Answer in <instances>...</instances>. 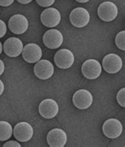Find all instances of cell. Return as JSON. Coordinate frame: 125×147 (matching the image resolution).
I'll list each match as a JSON object with an SVG mask.
<instances>
[{
	"instance_id": "cell-11",
	"label": "cell",
	"mask_w": 125,
	"mask_h": 147,
	"mask_svg": "<svg viewBox=\"0 0 125 147\" xmlns=\"http://www.w3.org/2000/svg\"><path fill=\"white\" fill-rule=\"evenodd\" d=\"M38 110L41 117L46 119H52L58 114L59 105L53 99H44L40 103Z\"/></svg>"
},
{
	"instance_id": "cell-15",
	"label": "cell",
	"mask_w": 125,
	"mask_h": 147,
	"mask_svg": "<svg viewBox=\"0 0 125 147\" xmlns=\"http://www.w3.org/2000/svg\"><path fill=\"white\" fill-rule=\"evenodd\" d=\"M34 66V73L38 79L48 80L54 74V66L48 60H40L36 62Z\"/></svg>"
},
{
	"instance_id": "cell-6",
	"label": "cell",
	"mask_w": 125,
	"mask_h": 147,
	"mask_svg": "<svg viewBox=\"0 0 125 147\" xmlns=\"http://www.w3.org/2000/svg\"><path fill=\"white\" fill-rule=\"evenodd\" d=\"M40 21L45 27H56L60 23L61 14L57 9L53 7H48L43 10V12L41 13Z\"/></svg>"
},
{
	"instance_id": "cell-5",
	"label": "cell",
	"mask_w": 125,
	"mask_h": 147,
	"mask_svg": "<svg viewBox=\"0 0 125 147\" xmlns=\"http://www.w3.org/2000/svg\"><path fill=\"white\" fill-rule=\"evenodd\" d=\"M8 28L11 32L16 35H21L26 32L29 28V21L26 17L22 14H15L10 18Z\"/></svg>"
},
{
	"instance_id": "cell-25",
	"label": "cell",
	"mask_w": 125,
	"mask_h": 147,
	"mask_svg": "<svg viewBox=\"0 0 125 147\" xmlns=\"http://www.w3.org/2000/svg\"><path fill=\"white\" fill-rule=\"evenodd\" d=\"M3 91H4V84H3V82L0 80V96L3 94Z\"/></svg>"
},
{
	"instance_id": "cell-18",
	"label": "cell",
	"mask_w": 125,
	"mask_h": 147,
	"mask_svg": "<svg viewBox=\"0 0 125 147\" xmlns=\"http://www.w3.org/2000/svg\"><path fill=\"white\" fill-rule=\"evenodd\" d=\"M115 42L120 50L125 51V31H121L116 35Z\"/></svg>"
},
{
	"instance_id": "cell-19",
	"label": "cell",
	"mask_w": 125,
	"mask_h": 147,
	"mask_svg": "<svg viewBox=\"0 0 125 147\" xmlns=\"http://www.w3.org/2000/svg\"><path fill=\"white\" fill-rule=\"evenodd\" d=\"M116 99L117 102L120 106L125 107V88L123 87L122 89L119 90V92L117 93L116 95Z\"/></svg>"
},
{
	"instance_id": "cell-28",
	"label": "cell",
	"mask_w": 125,
	"mask_h": 147,
	"mask_svg": "<svg viewBox=\"0 0 125 147\" xmlns=\"http://www.w3.org/2000/svg\"><path fill=\"white\" fill-rule=\"evenodd\" d=\"M3 44H2V42H0V54H2V52H3Z\"/></svg>"
},
{
	"instance_id": "cell-9",
	"label": "cell",
	"mask_w": 125,
	"mask_h": 147,
	"mask_svg": "<svg viewBox=\"0 0 125 147\" xmlns=\"http://www.w3.org/2000/svg\"><path fill=\"white\" fill-rule=\"evenodd\" d=\"M33 128L30 123L20 122L17 123L14 128V136L19 142H25L30 140L33 136Z\"/></svg>"
},
{
	"instance_id": "cell-23",
	"label": "cell",
	"mask_w": 125,
	"mask_h": 147,
	"mask_svg": "<svg viewBox=\"0 0 125 147\" xmlns=\"http://www.w3.org/2000/svg\"><path fill=\"white\" fill-rule=\"evenodd\" d=\"M14 0H0V6L3 7H7L12 5Z\"/></svg>"
},
{
	"instance_id": "cell-17",
	"label": "cell",
	"mask_w": 125,
	"mask_h": 147,
	"mask_svg": "<svg viewBox=\"0 0 125 147\" xmlns=\"http://www.w3.org/2000/svg\"><path fill=\"white\" fill-rule=\"evenodd\" d=\"M13 134V127L7 121H0V141H6Z\"/></svg>"
},
{
	"instance_id": "cell-2",
	"label": "cell",
	"mask_w": 125,
	"mask_h": 147,
	"mask_svg": "<svg viewBox=\"0 0 125 147\" xmlns=\"http://www.w3.org/2000/svg\"><path fill=\"white\" fill-rule=\"evenodd\" d=\"M90 21V14L87 9L83 7H77L70 13V21L76 28L85 27Z\"/></svg>"
},
{
	"instance_id": "cell-8",
	"label": "cell",
	"mask_w": 125,
	"mask_h": 147,
	"mask_svg": "<svg viewBox=\"0 0 125 147\" xmlns=\"http://www.w3.org/2000/svg\"><path fill=\"white\" fill-rule=\"evenodd\" d=\"M23 42L21 39L16 37H10L7 39L3 44V51L10 57H17L23 51Z\"/></svg>"
},
{
	"instance_id": "cell-27",
	"label": "cell",
	"mask_w": 125,
	"mask_h": 147,
	"mask_svg": "<svg viewBox=\"0 0 125 147\" xmlns=\"http://www.w3.org/2000/svg\"><path fill=\"white\" fill-rule=\"evenodd\" d=\"M75 1H77L78 3H87V2H89V0H75Z\"/></svg>"
},
{
	"instance_id": "cell-21",
	"label": "cell",
	"mask_w": 125,
	"mask_h": 147,
	"mask_svg": "<svg viewBox=\"0 0 125 147\" xmlns=\"http://www.w3.org/2000/svg\"><path fill=\"white\" fill-rule=\"evenodd\" d=\"M6 31H7V27L6 23L0 19V39L6 35Z\"/></svg>"
},
{
	"instance_id": "cell-24",
	"label": "cell",
	"mask_w": 125,
	"mask_h": 147,
	"mask_svg": "<svg viewBox=\"0 0 125 147\" xmlns=\"http://www.w3.org/2000/svg\"><path fill=\"white\" fill-rule=\"evenodd\" d=\"M5 70V65L3 63V61L0 59V76L3 74Z\"/></svg>"
},
{
	"instance_id": "cell-26",
	"label": "cell",
	"mask_w": 125,
	"mask_h": 147,
	"mask_svg": "<svg viewBox=\"0 0 125 147\" xmlns=\"http://www.w3.org/2000/svg\"><path fill=\"white\" fill-rule=\"evenodd\" d=\"M19 3H21V4H29V3H30L33 0H17Z\"/></svg>"
},
{
	"instance_id": "cell-4",
	"label": "cell",
	"mask_w": 125,
	"mask_h": 147,
	"mask_svg": "<svg viewBox=\"0 0 125 147\" xmlns=\"http://www.w3.org/2000/svg\"><path fill=\"white\" fill-rule=\"evenodd\" d=\"M102 67L106 72L115 74L119 72L123 67V61L119 55L109 54L103 58Z\"/></svg>"
},
{
	"instance_id": "cell-29",
	"label": "cell",
	"mask_w": 125,
	"mask_h": 147,
	"mask_svg": "<svg viewBox=\"0 0 125 147\" xmlns=\"http://www.w3.org/2000/svg\"><path fill=\"white\" fill-rule=\"evenodd\" d=\"M0 11H1V9H0Z\"/></svg>"
},
{
	"instance_id": "cell-14",
	"label": "cell",
	"mask_w": 125,
	"mask_h": 147,
	"mask_svg": "<svg viewBox=\"0 0 125 147\" xmlns=\"http://www.w3.org/2000/svg\"><path fill=\"white\" fill-rule=\"evenodd\" d=\"M22 57L28 63L33 64L37 62L42 57V50L36 43H29L23 47L21 52Z\"/></svg>"
},
{
	"instance_id": "cell-10",
	"label": "cell",
	"mask_w": 125,
	"mask_h": 147,
	"mask_svg": "<svg viewBox=\"0 0 125 147\" xmlns=\"http://www.w3.org/2000/svg\"><path fill=\"white\" fill-rule=\"evenodd\" d=\"M73 103L76 108L86 109L89 108L93 103V95L89 90L80 89L74 94Z\"/></svg>"
},
{
	"instance_id": "cell-22",
	"label": "cell",
	"mask_w": 125,
	"mask_h": 147,
	"mask_svg": "<svg viewBox=\"0 0 125 147\" xmlns=\"http://www.w3.org/2000/svg\"><path fill=\"white\" fill-rule=\"evenodd\" d=\"M4 147H21V145L16 141H9L6 142L5 144L3 145Z\"/></svg>"
},
{
	"instance_id": "cell-20",
	"label": "cell",
	"mask_w": 125,
	"mask_h": 147,
	"mask_svg": "<svg viewBox=\"0 0 125 147\" xmlns=\"http://www.w3.org/2000/svg\"><path fill=\"white\" fill-rule=\"evenodd\" d=\"M37 3L42 7H49L52 6L55 0H36Z\"/></svg>"
},
{
	"instance_id": "cell-12",
	"label": "cell",
	"mask_w": 125,
	"mask_h": 147,
	"mask_svg": "<svg viewBox=\"0 0 125 147\" xmlns=\"http://www.w3.org/2000/svg\"><path fill=\"white\" fill-rule=\"evenodd\" d=\"M54 61L58 68L67 69L70 68L74 64V56L70 50L61 49L55 53Z\"/></svg>"
},
{
	"instance_id": "cell-13",
	"label": "cell",
	"mask_w": 125,
	"mask_h": 147,
	"mask_svg": "<svg viewBox=\"0 0 125 147\" xmlns=\"http://www.w3.org/2000/svg\"><path fill=\"white\" fill-rule=\"evenodd\" d=\"M64 36L57 29H50L43 36V42L49 49H57L63 44Z\"/></svg>"
},
{
	"instance_id": "cell-3",
	"label": "cell",
	"mask_w": 125,
	"mask_h": 147,
	"mask_svg": "<svg viewBox=\"0 0 125 147\" xmlns=\"http://www.w3.org/2000/svg\"><path fill=\"white\" fill-rule=\"evenodd\" d=\"M82 73L88 80H95L101 74L102 67L100 62L95 59L86 60L82 65Z\"/></svg>"
},
{
	"instance_id": "cell-16",
	"label": "cell",
	"mask_w": 125,
	"mask_h": 147,
	"mask_svg": "<svg viewBox=\"0 0 125 147\" xmlns=\"http://www.w3.org/2000/svg\"><path fill=\"white\" fill-rule=\"evenodd\" d=\"M47 142L51 147H64L67 142V136L64 130L54 128L47 135Z\"/></svg>"
},
{
	"instance_id": "cell-1",
	"label": "cell",
	"mask_w": 125,
	"mask_h": 147,
	"mask_svg": "<svg viewBox=\"0 0 125 147\" xmlns=\"http://www.w3.org/2000/svg\"><path fill=\"white\" fill-rule=\"evenodd\" d=\"M98 14L101 20L110 22L114 21L118 15V8L113 2L105 1L98 6Z\"/></svg>"
},
{
	"instance_id": "cell-7",
	"label": "cell",
	"mask_w": 125,
	"mask_h": 147,
	"mask_svg": "<svg viewBox=\"0 0 125 147\" xmlns=\"http://www.w3.org/2000/svg\"><path fill=\"white\" fill-rule=\"evenodd\" d=\"M102 131L107 138L115 139L122 134L123 125L120 120L112 118L105 122L102 127Z\"/></svg>"
}]
</instances>
